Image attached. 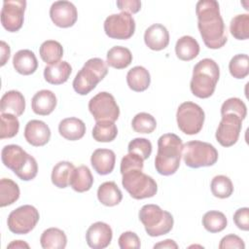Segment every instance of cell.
I'll list each match as a JSON object with an SVG mask.
<instances>
[{
  "label": "cell",
  "instance_id": "obj_13",
  "mask_svg": "<svg viewBox=\"0 0 249 249\" xmlns=\"http://www.w3.org/2000/svg\"><path fill=\"white\" fill-rule=\"evenodd\" d=\"M241 128L242 120L235 114L228 113L222 115L215 137L223 147H231L237 142Z\"/></svg>",
  "mask_w": 249,
  "mask_h": 249
},
{
  "label": "cell",
  "instance_id": "obj_35",
  "mask_svg": "<svg viewBox=\"0 0 249 249\" xmlns=\"http://www.w3.org/2000/svg\"><path fill=\"white\" fill-rule=\"evenodd\" d=\"M227 224L228 221L225 214L217 210L208 211L202 217V226L207 231L212 233L222 231L226 229Z\"/></svg>",
  "mask_w": 249,
  "mask_h": 249
},
{
  "label": "cell",
  "instance_id": "obj_14",
  "mask_svg": "<svg viewBox=\"0 0 249 249\" xmlns=\"http://www.w3.org/2000/svg\"><path fill=\"white\" fill-rule=\"evenodd\" d=\"M25 0H5L1 10V23L9 32L18 31L24 20Z\"/></svg>",
  "mask_w": 249,
  "mask_h": 249
},
{
  "label": "cell",
  "instance_id": "obj_28",
  "mask_svg": "<svg viewBox=\"0 0 249 249\" xmlns=\"http://www.w3.org/2000/svg\"><path fill=\"white\" fill-rule=\"evenodd\" d=\"M74 170L75 166L70 161L62 160L57 162L53 166L52 171V183L59 189H64L68 187L70 185V180Z\"/></svg>",
  "mask_w": 249,
  "mask_h": 249
},
{
  "label": "cell",
  "instance_id": "obj_46",
  "mask_svg": "<svg viewBox=\"0 0 249 249\" xmlns=\"http://www.w3.org/2000/svg\"><path fill=\"white\" fill-rule=\"evenodd\" d=\"M233 222L239 230L248 231L249 230V208L242 207L237 209L233 214Z\"/></svg>",
  "mask_w": 249,
  "mask_h": 249
},
{
  "label": "cell",
  "instance_id": "obj_45",
  "mask_svg": "<svg viewBox=\"0 0 249 249\" xmlns=\"http://www.w3.org/2000/svg\"><path fill=\"white\" fill-rule=\"evenodd\" d=\"M228 248H237V249H244L245 243L241 237L236 234H228L225 235L220 243L219 249H228Z\"/></svg>",
  "mask_w": 249,
  "mask_h": 249
},
{
  "label": "cell",
  "instance_id": "obj_48",
  "mask_svg": "<svg viewBox=\"0 0 249 249\" xmlns=\"http://www.w3.org/2000/svg\"><path fill=\"white\" fill-rule=\"evenodd\" d=\"M0 49H1V66H3L9 60L11 49H10V46L4 41H1Z\"/></svg>",
  "mask_w": 249,
  "mask_h": 249
},
{
  "label": "cell",
  "instance_id": "obj_30",
  "mask_svg": "<svg viewBox=\"0 0 249 249\" xmlns=\"http://www.w3.org/2000/svg\"><path fill=\"white\" fill-rule=\"evenodd\" d=\"M132 62L131 52L122 46H115L107 52L106 63L116 69L126 68Z\"/></svg>",
  "mask_w": 249,
  "mask_h": 249
},
{
  "label": "cell",
  "instance_id": "obj_20",
  "mask_svg": "<svg viewBox=\"0 0 249 249\" xmlns=\"http://www.w3.org/2000/svg\"><path fill=\"white\" fill-rule=\"evenodd\" d=\"M116 155L110 149H96L90 157V163L93 169L100 175L111 173L115 167Z\"/></svg>",
  "mask_w": 249,
  "mask_h": 249
},
{
  "label": "cell",
  "instance_id": "obj_50",
  "mask_svg": "<svg viewBox=\"0 0 249 249\" xmlns=\"http://www.w3.org/2000/svg\"><path fill=\"white\" fill-rule=\"evenodd\" d=\"M7 248H27L28 249L29 245L22 240H14L7 246Z\"/></svg>",
  "mask_w": 249,
  "mask_h": 249
},
{
  "label": "cell",
  "instance_id": "obj_24",
  "mask_svg": "<svg viewBox=\"0 0 249 249\" xmlns=\"http://www.w3.org/2000/svg\"><path fill=\"white\" fill-rule=\"evenodd\" d=\"M72 73V67L67 61H58L50 64L44 69L45 80L52 85H61L65 83Z\"/></svg>",
  "mask_w": 249,
  "mask_h": 249
},
{
  "label": "cell",
  "instance_id": "obj_12",
  "mask_svg": "<svg viewBox=\"0 0 249 249\" xmlns=\"http://www.w3.org/2000/svg\"><path fill=\"white\" fill-rule=\"evenodd\" d=\"M103 26L108 37L118 40H126L134 34L135 20L130 14L121 12L120 14H113L107 17Z\"/></svg>",
  "mask_w": 249,
  "mask_h": 249
},
{
  "label": "cell",
  "instance_id": "obj_5",
  "mask_svg": "<svg viewBox=\"0 0 249 249\" xmlns=\"http://www.w3.org/2000/svg\"><path fill=\"white\" fill-rule=\"evenodd\" d=\"M108 73L107 63L99 58H89L77 73L73 81V89L80 95L89 93Z\"/></svg>",
  "mask_w": 249,
  "mask_h": 249
},
{
  "label": "cell",
  "instance_id": "obj_38",
  "mask_svg": "<svg viewBox=\"0 0 249 249\" xmlns=\"http://www.w3.org/2000/svg\"><path fill=\"white\" fill-rule=\"evenodd\" d=\"M231 75L235 79H244L249 74V57L245 53H238L231 57L229 63Z\"/></svg>",
  "mask_w": 249,
  "mask_h": 249
},
{
  "label": "cell",
  "instance_id": "obj_11",
  "mask_svg": "<svg viewBox=\"0 0 249 249\" xmlns=\"http://www.w3.org/2000/svg\"><path fill=\"white\" fill-rule=\"evenodd\" d=\"M89 110L96 122H115L120 116V108L115 100V97L107 91L98 92L96 95L90 98L89 101Z\"/></svg>",
  "mask_w": 249,
  "mask_h": 249
},
{
  "label": "cell",
  "instance_id": "obj_17",
  "mask_svg": "<svg viewBox=\"0 0 249 249\" xmlns=\"http://www.w3.org/2000/svg\"><path fill=\"white\" fill-rule=\"evenodd\" d=\"M24 138L32 146H44L50 141L51 129L45 122L31 120L24 127Z\"/></svg>",
  "mask_w": 249,
  "mask_h": 249
},
{
  "label": "cell",
  "instance_id": "obj_19",
  "mask_svg": "<svg viewBox=\"0 0 249 249\" xmlns=\"http://www.w3.org/2000/svg\"><path fill=\"white\" fill-rule=\"evenodd\" d=\"M56 103V96L52 90L42 89L37 91L32 97L31 108L37 115L48 116L55 109Z\"/></svg>",
  "mask_w": 249,
  "mask_h": 249
},
{
  "label": "cell",
  "instance_id": "obj_4",
  "mask_svg": "<svg viewBox=\"0 0 249 249\" xmlns=\"http://www.w3.org/2000/svg\"><path fill=\"white\" fill-rule=\"evenodd\" d=\"M1 159L4 165L11 169L20 180L30 181L38 173L36 160L18 145H6L1 151Z\"/></svg>",
  "mask_w": 249,
  "mask_h": 249
},
{
  "label": "cell",
  "instance_id": "obj_42",
  "mask_svg": "<svg viewBox=\"0 0 249 249\" xmlns=\"http://www.w3.org/2000/svg\"><path fill=\"white\" fill-rule=\"evenodd\" d=\"M128 153L140 156L143 160H147L152 153V143L146 138H134L128 143Z\"/></svg>",
  "mask_w": 249,
  "mask_h": 249
},
{
  "label": "cell",
  "instance_id": "obj_6",
  "mask_svg": "<svg viewBox=\"0 0 249 249\" xmlns=\"http://www.w3.org/2000/svg\"><path fill=\"white\" fill-rule=\"evenodd\" d=\"M139 220L148 235L156 237L168 233L174 224L171 213L157 204H145L139 210Z\"/></svg>",
  "mask_w": 249,
  "mask_h": 249
},
{
  "label": "cell",
  "instance_id": "obj_34",
  "mask_svg": "<svg viewBox=\"0 0 249 249\" xmlns=\"http://www.w3.org/2000/svg\"><path fill=\"white\" fill-rule=\"evenodd\" d=\"M20 195L18 185L11 179L2 178L0 181V206L5 207L16 202Z\"/></svg>",
  "mask_w": 249,
  "mask_h": 249
},
{
  "label": "cell",
  "instance_id": "obj_2",
  "mask_svg": "<svg viewBox=\"0 0 249 249\" xmlns=\"http://www.w3.org/2000/svg\"><path fill=\"white\" fill-rule=\"evenodd\" d=\"M183 143L174 133L162 134L158 140V153L155 158V167L158 173L163 176L174 174L182 158Z\"/></svg>",
  "mask_w": 249,
  "mask_h": 249
},
{
  "label": "cell",
  "instance_id": "obj_36",
  "mask_svg": "<svg viewBox=\"0 0 249 249\" xmlns=\"http://www.w3.org/2000/svg\"><path fill=\"white\" fill-rule=\"evenodd\" d=\"M210 189L212 195L218 198H228L233 193L232 182L226 175H217L213 177Z\"/></svg>",
  "mask_w": 249,
  "mask_h": 249
},
{
  "label": "cell",
  "instance_id": "obj_32",
  "mask_svg": "<svg viewBox=\"0 0 249 249\" xmlns=\"http://www.w3.org/2000/svg\"><path fill=\"white\" fill-rule=\"evenodd\" d=\"M39 53L44 62L53 64L60 61V58L63 55V48L57 41L47 40L40 46Z\"/></svg>",
  "mask_w": 249,
  "mask_h": 249
},
{
  "label": "cell",
  "instance_id": "obj_33",
  "mask_svg": "<svg viewBox=\"0 0 249 249\" xmlns=\"http://www.w3.org/2000/svg\"><path fill=\"white\" fill-rule=\"evenodd\" d=\"M118 135V128L112 121H98L92 128V137L97 142H111Z\"/></svg>",
  "mask_w": 249,
  "mask_h": 249
},
{
  "label": "cell",
  "instance_id": "obj_15",
  "mask_svg": "<svg viewBox=\"0 0 249 249\" xmlns=\"http://www.w3.org/2000/svg\"><path fill=\"white\" fill-rule=\"evenodd\" d=\"M50 17L56 26L67 28L76 23L78 12L75 5L69 1H55L50 8Z\"/></svg>",
  "mask_w": 249,
  "mask_h": 249
},
{
  "label": "cell",
  "instance_id": "obj_29",
  "mask_svg": "<svg viewBox=\"0 0 249 249\" xmlns=\"http://www.w3.org/2000/svg\"><path fill=\"white\" fill-rule=\"evenodd\" d=\"M93 184V176L87 165H80L75 168L71 180V188L78 193H85L90 190Z\"/></svg>",
  "mask_w": 249,
  "mask_h": 249
},
{
  "label": "cell",
  "instance_id": "obj_44",
  "mask_svg": "<svg viewBox=\"0 0 249 249\" xmlns=\"http://www.w3.org/2000/svg\"><path fill=\"white\" fill-rule=\"evenodd\" d=\"M118 241L121 249H139L141 246L140 238L133 231L123 232Z\"/></svg>",
  "mask_w": 249,
  "mask_h": 249
},
{
  "label": "cell",
  "instance_id": "obj_8",
  "mask_svg": "<svg viewBox=\"0 0 249 249\" xmlns=\"http://www.w3.org/2000/svg\"><path fill=\"white\" fill-rule=\"evenodd\" d=\"M122 175L123 187L135 199L153 197L158 192L156 181L151 176L143 173L142 169H131Z\"/></svg>",
  "mask_w": 249,
  "mask_h": 249
},
{
  "label": "cell",
  "instance_id": "obj_37",
  "mask_svg": "<svg viewBox=\"0 0 249 249\" xmlns=\"http://www.w3.org/2000/svg\"><path fill=\"white\" fill-rule=\"evenodd\" d=\"M231 34L237 40H247L249 37V15L240 14L233 17L230 23Z\"/></svg>",
  "mask_w": 249,
  "mask_h": 249
},
{
  "label": "cell",
  "instance_id": "obj_10",
  "mask_svg": "<svg viewBox=\"0 0 249 249\" xmlns=\"http://www.w3.org/2000/svg\"><path fill=\"white\" fill-rule=\"evenodd\" d=\"M39 219V211L34 206L25 204L18 207L9 214L7 224L13 233L26 234L35 228Z\"/></svg>",
  "mask_w": 249,
  "mask_h": 249
},
{
  "label": "cell",
  "instance_id": "obj_39",
  "mask_svg": "<svg viewBox=\"0 0 249 249\" xmlns=\"http://www.w3.org/2000/svg\"><path fill=\"white\" fill-rule=\"evenodd\" d=\"M131 126L135 132L152 133L157 127V121L151 114L141 112L133 117Z\"/></svg>",
  "mask_w": 249,
  "mask_h": 249
},
{
  "label": "cell",
  "instance_id": "obj_1",
  "mask_svg": "<svg viewBox=\"0 0 249 249\" xmlns=\"http://www.w3.org/2000/svg\"><path fill=\"white\" fill-rule=\"evenodd\" d=\"M197 27L205 46L212 50L224 47L228 41L226 26L216 0H199L196 5Z\"/></svg>",
  "mask_w": 249,
  "mask_h": 249
},
{
  "label": "cell",
  "instance_id": "obj_16",
  "mask_svg": "<svg viewBox=\"0 0 249 249\" xmlns=\"http://www.w3.org/2000/svg\"><path fill=\"white\" fill-rule=\"evenodd\" d=\"M113 237L111 227L104 222H95L89 226L86 233L88 245L93 249H103L110 245Z\"/></svg>",
  "mask_w": 249,
  "mask_h": 249
},
{
  "label": "cell",
  "instance_id": "obj_41",
  "mask_svg": "<svg viewBox=\"0 0 249 249\" xmlns=\"http://www.w3.org/2000/svg\"><path fill=\"white\" fill-rule=\"evenodd\" d=\"M228 113L235 114L243 121L247 115V108L245 103L240 98L231 97L227 99L221 106V115Z\"/></svg>",
  "mask_w": 249,
  "mask_h": 249
},
{
  "label": "cell",
  "instance_id": "obj_40",
  "mask_svg": "<svg viewBox=\"0 0 249 249\" xmlns=\"http://www.w3.org/2000/svg\"><path fill=\"white\" fill-rule=\"evenodd\" d=\"M0 125V139L12 138L16 136L19 129V122L14 114L1 113Z\"/></svg>",
  "mask_w": 249,
  "mask_h": 249
},
{
  "label": "cell",
  "instance_id": "obj_49",
  "mask_svg": "<svg viewBox=\"0 0 249 249\" xmlns=\"http://www.w3.org/2000/svg\"><path fill=\"white\" fill-rule=\"evenodd\" d=\"M154 248L156 249V248H160V249H164V248H168V249H172V248H174V249H177L178 248V245H177V243L174 241V240H172V239H165V240H163V241H160V242H159V243H157V244H155L154 245Z\"/></svg>",
  "mask_w": 249,
  "mask_h": 249
},
{
  "label": "cell",
  "instance_id": "obj_21",
  "mask_svg": "<svg viewBox=\"0 0 249 249\" xmlns=\"http://www.w3.org/2000/svg\"><path fill=\"white\" fill-rule=\"evenodd\" d=\"M25 110V99L18 90H9L3 94L0 100L1 113H11L21 116Z\"/></svg>",
  "mask_w": 249,
  "mask_h": 249
},
{
  "label": "cell",
  "instance_id": "obj_26",
  "mask_svg": "<svg viewBox=\"0 0 249 249\" xmlns=\"http://www.w3.org/2000/svg\"><path fill=\"white\" fill-rule=\"evenodd\" d=\"M97 198L103 205L111 207L122 201L123 194L114 181H107L98 187Z\"/></svg>",
  "mask_w": 249,
  "mask_h": 249
},
{
  "label": "cell",
  "instance_id": "obj_3",
  "mask_svg": "<svg viewBox=\"0 0 249 249\" xmlns=\"http://www.w3.org/2000/svg\"><path fill=\"white\" fill-rule=\"evenodd\" d=\"M220 77V68L217 62L211 58L199 60L194 67L190 89L193 94L198 98L210 97L216 89Z\"/></svg>",
  "mask_w": 249,
  "mask_h": 249
},
{
  "label": "cell",
  "instance_id": "obj_47",
  "mask_svg": "<svg viewBox=\"0 0 249 249\" xmlns=\"http://www.w3.org/2000/svg\"><path fill=\"white\" fill-rule=\"evenodd\" d=\"M116 4L119 10L128 14H136L141 9V2L139 0H118Z\"/></svg>",
  "mask_w": 249,
  "mask_h": 249
},
{
  "label": "cell",
  "instance_id": "obj_43",
  "mask_svg": "<svg viewBox=\"0 0 249 249\" xmlns=\"http://www.w3.org/2000/svg\"><path fill=\"white\" fill-rule=\"evenodd\" d=\"M144 160L133 153H128L121 160V173H124L131 169H143Z\"/></svg>",
  "mask_w": 249,
  "mask_h": 249
},
{
  "label": "cell",
  "instance_id": "obj_7",
  "mask_svg": "<svg viewBox=\"0 0 249 249\" xmlns=\"http://www.w3.org/2000/svg\"><path fill=\"white\" fill-rule=\"evenodd\" d=\"M218 156L216 148L207 142L193 140L183 145L182 157L186 165L191 168L214 165Z\"/></svg>",
  "mask_w": 249,
  "mask_h": 249
},
{
  "label": "cell",
  "instance_id": "obj_23",
  "mask_svg": "<svg viewBox=\"0 0 249 249\" xmlns=\"http://www.w3.org/2000/svg\"><path fill=\"white\" fill-rule=\"evenodd\" d=\"M58 132L63 138L70 141H76L85 135L86 124L78 118H66L60 121L58 124Z\"/></svg>",
  "mask_w": 249,
  "mask_h": 249
},
{
  "label": "cell",
  "instance_id": "obj_31",
  "mask_svg": "<svg viewBox=\"0 0 249 249\" xmlns=\"http://www.w3.org/2000/svg\"><path fill=\"white\" fill-rule=\"evenodd\" d=\"M40 243L44 249H63L67 244V237L63 231L50 228L43 231Z\"/></svg>",
  "mask_w": 249,
  "mask_h": 249
},
{
  "label": "cell",
  "instance_id": "obj_18",
  "mask_svg": "<svg viewBox=\"0 0 249 249\" xmlns=\"http://www.w3.org/2000/svg\"><path fill=\"white\" fill-rule=\"evenodd\" d=\"M146 46L153 51H161L169 44V33L166 27L160 23L149 26L144 33Z\"/></svg>",
  "mask_w": 249,
  "mask_h": 249
},
{
  "label": "cell",
  "instance_id": "obj_22",
  "mask_svg": "<svg viewBox=\"0 0 249 249\" xmlns=\"http://www.w3.org/2000/svg\"><path fill=\"white\" fill-rule=\"evenodd\" d=\"M13 66L21 75H31L38 67V60L34 53L30 50H19L14 54Z\"/></svg>",
  "mask_w": 249,
  "mask_h": 249
},
{
  "label": "cell",
  "instance_id": "obj_27",
  "mask_svg": "<svg viewBox=\"0 0 249 249\" xmlns=\"http://www.w3.org/2000/svg\"><path fill=\"white\" fill-rule=\"evenodd\" d=\"M175 53L179 59L190 61L198 55L199 45L194 37L185 35L177 40L175 45Z\"/></svg>",
  "mask_w": 249,
  "mask_h": 249
},
{
  "label": "cell",
  "instance_id": "obj_9",
  "mask_svg": "<svg viewBox=\"0 0 249 249\" xmlns=\"http://www.w3.org/2000/svg\"><path fill=\"white\" fill-rule=\"evenodd\" d=\"M204 120V111L196 103L186 101L180 104L177 109L176 121L178 127L188 135L198 133L202 129Z\"/></svg>",
  "mask_w": 249,
  "mask_h": 249
},
{
  "label": "cell",
  "instance_id": "obj_25",
  "mask_svg": "<svg viewBox=\"0 0 249 249\" xmlns=\"http://www.w3.org/2000/svg\"><path fill=\"white\" fill-rule=\"evenodd\" d=\"M126 83L130 89L137 92L144 91L151 83L150 73L143 66H134L126 74Z\"/></svg>",
  "mask_w": 249,
  "mask_h": 249
}]
</instances>
